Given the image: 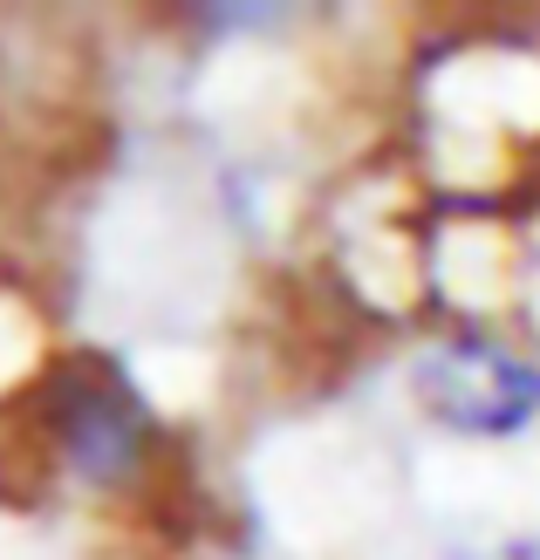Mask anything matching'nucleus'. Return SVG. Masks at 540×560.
I'll use <instances>...</instances> for the list:
<instances>
[{
	"label": "nucleus",
	"instance_id": "nucleus-1",
	"mask_svg": "<svg viewBox=\"0 0 540 560\" xmlns=\"http://www.w3.org/2000/svg\"><path fill=\"white\" fill-rule=\"evenodd\" d=\"M48 438L82 486L124 492L145 479L158 452V410L145 404V389L130 383L124 362L82 349L48 383Z\"/></svg>",
	"mask_w": 540,
	"mask_h": 560
},
{
	"label": "nucleus",
	"instance_id": "nucleus-2",
	"mask_svg": "<svg viewBox=\"0 0 540 560\" xmlns=\"http://www.w3.org/2000/svg\"><path fill=\"white\" fill-rule=\"evenodd\" d=\"M417 397L459 438H514L540 417V370L486 335H466L417 362Z\"/></svg>",
	"mask_w": 540,
	"mask_h": 560
}]
</instances>
